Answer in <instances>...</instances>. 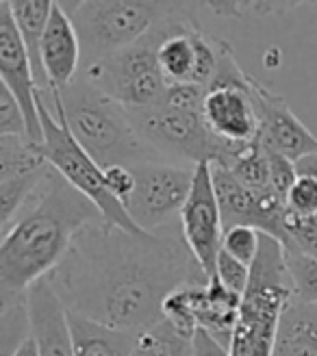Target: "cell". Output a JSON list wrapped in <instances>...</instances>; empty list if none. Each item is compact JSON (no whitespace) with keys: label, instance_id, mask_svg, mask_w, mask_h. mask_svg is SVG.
<instances>
[{"label":"cell","instance_id":"obj_31","mask_svg":"<svg viewBox=\"0 0 317 356\" xmlns=\"http://www.w3.org/2000/svg\"><path fill=\"white\" fill-rule=\"evenodd\" d=\"M193 356H231V350L224 348L218 339H213L206 330H198L191 341Z\"/></svg>","mask_w":317,"mask_h":356},{"label":"cell","instance_id":"obj_32","mask_svg":"<svg viewBox=\"0 0 317 356\" xmlns=\"http://www.w3.org/2000/svg\"><path fill=\"white\" fill-rule=\"evenodd\" d=\"M295 170L298 172H317V154H311V156L302 159V161H298Z\"/></svg>","mask_w":317,"mask_h":356},{"label":"cell","instance_id":"obj_29","mask_svg":"<svg viewBox=\"0 0 317 356\" xmlns=\"http://www.w3.org/2000/svg\"><path fill=\"white\" fill-rule=\"evenodd\" d=\"M216 276L220 278V282L228 291L243 296L245 289H248V282H250V267L222 250L218 257V265H216Z\"/></svg>","mask_w":317,"mask_h":356},{"label":"cell","instance_id":"obj_26","mask_svg":"<svg viewBox=\"0 0 317 356\" xmlns=\"http://www.w3.org/2000/svg\"><path fill=\"white\" fill-rule=\"evenodd\" d=\"M261 239H263V233H259L252 226H233L224 230L222 250L226 254H231L233 259L241 261L243 265L252 267L261 250Z\"/></svg>","mask_w":317,"mask_h":356},{"label":"cell","instance_id":"obj_14","mask_svg":"<svg viewBox=\"0 0 317 356\" xmlns=\"http://www.w3.org/2000/svg\"><path fill=\"white\" fill-rule=\"evenodd\" d=\"M248 92L257 109L259 139L263 144L287 156L293 163L317 154V137L295 118L283 98L252 76L248 79Z\"/></svg>","mask_w":317,"mask_h":356},{"label":"cell","instance_id":"obj_18","mask_svg":"<svg viewBox=\"0 0 317 356\" xmlns=\"http://www.w3.org/2000/svg\"><path fill=\"white\" fill-rule=\"evenodd\" d=\"M9 5H11L15 26L20 31L24 48L29 52L38 89L40 92H52L50 79L42 61V42L52 13V3H48V0H17V3H9Z\"/></svg>","mask_w":317,"mask_h":356},{"label":"cell","instance_id":"obj_11","mask_svg":"<svg viewBox=\"0 0 317 356\" xmlns=\"http://www.w3.org/2000/svg\"><path fill=\"white\" fill-rule=\"evenodd\" d=\"M211 176H213V187L222 211L224 230L233 226H252L259 233L283 243V248L287 245L285 195H280L272 187L270 189L245 187L220 163H211Z\"/></svg>","mask_w":317,"mask_h":356},{"label":"cell","instance_id":"obj_12","mask_svg":"<svg viewBox=\"0 0 317 356\" xmlns=\"http://www.w3.org/2000/svg\"><path fill=\"white\" fill-rule=\"evenodd\" d=\"M181 230L209 280L216 276L218 257L222 252L224 222L211 176V163H200L193 176V187L181 213Z\"/></svg>","mask_w":317,"mask_h":356},{"label":"cell","instance_id":"obj_28","mask_svg":"<svg viewBox=\"0 0 317 356\" xmlns=\"http://www.w3.org/2000/svg\"><path fill=\"white\" fill-rule=\"evenodd\" d=\"M0 137H29L22 106L3 83H0Z\"/></svg>","mask_w":317,"mask_h":356},{"label":"cell","instance_id":"obj_8","mask_svg":"<svg viewBox=\"0 0 317 356\" xmlns=\"http://www.w3.org/2000/svg\"><path fill=\"white\" fill-rule=\"evenodd\" d=\"M38 109L44 129L42 150L48 165L52 170H57L76 191H81L87 200H92L96 204L104 224L117 226L133 235H146V230H142L133 222L127 207L109 191L107 181H104V170L83 150V146L74 139V135L70 133L65 124H61L46 109V104L40 98V92H38Z\"/></svg>","mask_w":317,"mask_h":356},{"label":"cell","instance_id":"obj_19","mask_svg":"<svg viewBox=\"0 0 317 356\" xmlns=\"http://www.w3.org/2000/svg\"><path fill=\"white\" fill-rule=\"evenodd\" d=\"M274 356H317V307L295 300L283 313Z\"/></svg>","mask_w":317,"mask_h":356},{"label":"cell","instance_id":"obj_33","mask_svg":"<svg viewBox=\"0 0 317 356\" xmlns=\"http://www.w3.org/2000/svg\"><path fill=\"white\" fill-rule=\"evenodd\" d=\"M13 356H40L38 354V348H35V343H33V339H31V337H29V339L24 341V346L20 348V350H17Z\"/></svg>","mask_w":317,"mask_h":356},{"label":"cell","instance_id":"obj_16","mask_svg":"<svg viewBox=\"0 0 317 356\" xmlns=\"http://www.w3.org/2000/svg\"><path fill=\"white\" fill-rule=\"evenodd\" d=\"M83 48L79 31L61 3H52V13L42 42V61L52 92L72 85L81 74Z\"/></svg>","mask_w":317,"mask_h":356},{"label":"cell","instance_id":"obj_27","mask_svg":"<svg viewBox=\"0 0 317 356\" xmlns=\"http://www.w3.org/2000/svg\"><path fill=\"white\" fill-rule=\"evenodd\" d=\"M287 213L300 218L317 216V172H298L287 193Z\"/></svg>","mask_w":317,"mask_h":356},{"label":"cell","instance_id":"obj_15","mask_svg":"<svg viewBox=\"0 0 317 356\" xmlns=\"http://www.w3.org/2000/svg\"><path fill=\"white\" fill-rule=\"evenodd\" d=\"M31 339L40 356H74V339L70 328V313L52 287L50 278H42L26 293Z\"/></svg>","mask_w":317,"mask_h":356},{"label":"cell","instance_id":"obj_25","mask_svg":"<svg viewBox=\"0 0 317 356\" xmlns=\"http://www.w3.org/2000/svg\"><path fill=\"white\" fill-rule=\"evenodd\" d=\"M285 233H287L285 252H298L317 259V216L300 218L287 213Z\"/></svg>","mask_w":317,"mask_h":356},{"label":"cell","instance_id":"obj_23","mask_svg":"<svg viewBox=\"0 0 317 356\" xmlns=\"http://www.w3.org/2000/svg\"><path fill=\"white\" fill-rule=\"evenodd\" d=\"M189 287H191V284L172 291L165 298V302H163V319L181 337H185V339L193 341V337H196V332L200 328H198L196 313H193V307H191Z\"/></svg>","mask_w":317,"mask_h":356},{"label":"cell","instance_id":"obj_10","mask_svg":"<svg viewBox=\"0 0 317 356\" xmlns=\"http://www.w3.org/2000/svg\"><path fill=\"white\" fill-rule=\"evenodd\" d=\"M137 185L127 200L133 222L146 233H165L181 224V213L193 187L196 168L176 163H142L133 168Z\"/></svg>","mask_w":317,"mask_h":356},{"label":"cell","instance_id":"obj_24","mask_svg":"<svg viewBox=\"0 0 317 356\" xmlns=\"http://www.w3.org/2000/svg\"><path fill=\"white\" fill-rule=\"evenodd\" d=\"M287 254V270L293 282L295 300L317 307V259L298 252Z\"/></svg>","mask_w":317,"mask_h":356},{"label":"cell","instance_id":"obj_5","mask_svg":"<svg viewBox=\"0 0 317 356\" xmlns=\"http://www.w3.org/2000/svg\"><path fill=\"white\" fill-rule=\"evenodd\" d=\"M79 31L85 63L107 59L142 42L176 9L172 3H61Z\"/></svg>","mask_w":317,"mask_h":356},{"label":"cell","instance_id":"obj_20","mask_svg":"<svg viewBox=\"0 0 317 356\" xmlns=\"http://www.w3.org/2000/svg\"><path fill=\"white\" fill-rule=\"evenodd\" d=\"M74 356H131L137 334L102 326L92 319L70 313Z\"/></svg>","mask_w":317,"mask_h":356},{"label":"cell","instance_id":"obj_17","mask_svg":"<svg viewBox=\"0 0 317 356\" xmlns=\"http://www.w3.org/2000/svg\"><path fill=\"white\" fill-rule=\"evenodd\" d=\"M189 296L198 328L206 330L213 339L231 350L241 309V296L228 291L218 276H213L206 284H191Z\"/></svg>","mask_w":317,"mask_h":356},{"label":"cell","instance_id":"obj_13","mask_svg":"<svg viewBox=\"0 0 317 356\" xmlns=\"http://www.w3.org/2000/svg\"><path fill=\"white\" fill-rule=\"evenodd\" d=\"M0 79L22 106L29 124V139L35 144H44V129L38 109L40 89L33 76V65L22 35L15 26L9 0L0 3Z\"/></svg>","mask_w":317,"mask_h":356},{"label":"cell","instance_id":"obj_7","mask_svg":"<svg viewBox=\"0 0 317 356\" xmlns=\"http://www.w3.org/2000/svg\"><path fill=\"white\" fill-rule=\"evenodd\" d=\"M129 118L144 144L165 163L191 168L200 163H224L233 148V144H226L211 133L202 111L172 109L156 102L146 109L129 111Z\"/></svg>","mask_w":317,"mask_h":356},{"label":"cell","instance_id":"obj_30","mask_svg":"<svg viewBox=\"0 0 317 356\" xmlns=\"http://www.w3.org/2000/svg\"><path fill=\"white\" fill-rule=\"evenodd\" d=\"M104 181H107L109 191L115 195L122 204H127V200L133 195L135 185H137L135 172L129 165H109V168H104Z\"/></svg>","mask_w":317,"mask_h":356},{"label":"cell","instance_id":"obj_22","mask_svg":"<svg viewBox=\"0 0 317 356\" xmlns=\"http://www.w3.org/2000/svg\"><path fill=\"white\" fill-rule=\"evenodd\" d=\"M131 356H193L191 341L176 332L165 319L137 334Z\"/></svg>","mask_w":317,"mask_h":356},{"label":"cell","instance_id":"obj_6","mask_svg":"<svg viewBox=\"0 0 317 356\" xmlns=\"http://www.w3.org/2000/svg\"><path fill=\"white\" fill-rule=\"evenodd\" d=\"M163 22L148 33L142 42L120 50L107 59L83 65L79 79L100 89L104 96L113 98L127 111L156 104L168 89V81L163 76L161 63H158Z\"/></svg>","mask_w":317,"mask_h":356},{"label":"cell","instance_id":"obj_4","mask_svg":"<svg viewBox=\"0 0 317 356\" xmlns=\"http://www.w3.org/2000/svg\"><path fill=\"white\" fill-rule=\"evenodd\" d=\"M293 298L285 248L263 235L259 257L250 267L248 289L241 296L231 356H274L280 319Z\"/></svg>","mask_w":317,"mask_h":356},{"label":"cell","instance_id":"obj_9","mask_svg":"<svg viewBox=\"0 0 317 356\" xmlns=\"http://www.w3.org/2000/svg\"><path fill=\"white\" fill-rule=\"evenodd\" d=\"M248 79L228 44L220 42L218 72L206 87L202 115L211 133L226 144H250L259 139V118Z\"/></svg>","mask_w":317,"mask_h":356},{"label":"cell","instance_id":"obj_3","mask_svg":"<svg viewBox=\"0 0 317 356\" xmlns=\"http://www.w3.org/2000/svg\"><path fill=\"white\" fill-rule=\"evenodd\" d=\"M40 98L102 170L109 165L165 163L137 135L124 106L83 79L59 92H40Z\"/></svg>","mask_w":317,"mask_h":356},{"label":"cell","instance_id":"obj_2","mask_svg":"<svg viewBox=\"0 0 317 356\" xmlns=\"http://www.w3.org/2000/svg\"><path fill=\"white\" fill-rule=\"evenodd\" d=\"M102 216L65 178L52 170L17 213L0 243V305L24 300L35 282L50 276L74 237Z\"/></svg>","mask_w":317,"mask_h":356},{"label":"cell","instance_id":"obj_1","mask_svg":"<svg viewBox=\"0 0 317 356\" xmlns=\"http://www.w3.org/2000/svg\"><path fill=\"white\" fill-rule=\"evenodd\" d=\"M48 278L67 313L133 334L161 322L172 291L209 282L181 224L133 235L102 220L81 230Z\"/></svg>","mask_w":317,"mask_h":356},{"label":"cell","instance_id":"obj_21","mask_svg":"<svg viewBox=\"0 0 317 356\" xmlns=\"http://www.w3.org/2000/svg\"><path fill=\"white\" fill-rule=\"evenodd\" d=\"M48 168L42 144L29 137H0V181L38 174Z\"/></svg>","mask_w":317,"mask_h":356}]
</instances>
